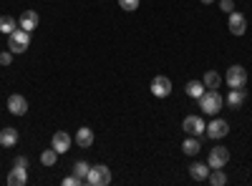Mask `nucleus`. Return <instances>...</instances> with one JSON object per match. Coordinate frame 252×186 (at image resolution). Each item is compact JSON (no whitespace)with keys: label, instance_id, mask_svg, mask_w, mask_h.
I'll list each match as a JSON object with an SVG mask.
<instances>
[{"label":"nucleus","instance_id":"obj_17","mask_svg":"<svg viewBox=\"0 0 252 186\" xmlns=\"http://www.w3.org/2000/svg\"><path fill=\"white\" fill-rule=\"evenodd\" d=\"M182 151H184L187 156H197V154L202 151L199 138H197V136H187V138H184V143H182Z\"/></svg>","mask_w":252,"mask_h":186},{"label":"nucleus","instance_id":"obj_16","mask_svg":"<svg viewBox=\"0 0 252 186\" xmlns=\"http://www.w3.org/2000/svg\"><path fill=\"white\" fill-rule=\"evenodd\" d=\"M245 98H247V91L245 88H232L227 93V106L229 108H240L242 103H245Z\"/></svg>","mask_w":252,"mask_h":186},{"label":"nucleus","instance_id":"obj_30","mask_svg":"<svg viewBox=\"0 0 252 186\" xmlns=\"http://www.w3.org/2000/svg\"><path fill=\"white\" fill-rule=\"evenodd\" d=\"M199 3H204V5H209V3H215V0H199Z\"/></svg>","mask_w":252,"mask_h":186},{"label":"nucleus","instance_id":"obj_11","mask_svg":"<svg viewBox=\"0 0 252 186\" xmlns=\"http://www.w3.org/2000/svg\"><path fill=\"white\" fill-rule=\"evenodd\" d=\"M38 23H40V15L35 10H23V15H20V20H18V26L23 30H28V33H33L38 28Z\"/></svg>","mask_w":252,"mask_h":186},{"label":"nucleus","instance_id":"obj_2","mask_svg":"<svg viewBox=\"0 0 252 186\" xmlns=\"http://www.w3.org/2000/svg\"><path fill=\"white\" fill-rule=\"evenodd\" d=\"M28 46H31V33H28V30L15 28V30L8 35V48H10V53H13V55L26 53V51H28Z\"/></svg>","mask_w":252,"mask_h":186},{"label":"nucleus","instance_id":"obj_25","mask_svg":"<svg viewBox=\"0 0 252 186\" xmlns=\"http://www.w3.org/2000/svg\"><path fill=\"white\" fill-rule=\"evenodd\" d=\"M119 8H124L126 13H134L139 8V0H119Z\"/></svg>","mask_w":252,"mask_h":186},{"label":"nucleus","instance_id":"obj_28","mask_svg":"<svg viewBox=\"0 0 252 186\" xmlns=\"http://www.w3.org/2000/svg\"><path fill=\"white\" fill-rule=\"evenodd\" d=\"M81 184H83V181H81L78 176H73V174H71V176H66V179H63V186H81Z\"/></svg>","mask_w":252,"mask_h":186},{"label":"nucleus","instance_id":"obj_15","mask_svg":"<svg viewBox=\"0 0 252 186\" xmlns=\"http://www.w3.org/2000/svg\"><path fill=\"white\" fill-rule=\"evenodd\" d=\"M8 184H10V186H26V184H28V169L13 166L10 174H8Z\"/></svg>","mask_w":252,"mask_h":186},{"label":"nucleus","instance_id":"obj_4","mask_svg":"<svg viewBox=\"0 0 252 186\" xmlns=\"http://www.w3.org/2000/svg\"><path fill=\"white\" fill-rule=\"evenodd\" d=\"M182 129H184L187 136H197V138H202V136L207 133V123H204L202 116H187V118L182 121Z\"/></svg>","mask_w":252,"mask_h":186},{"label":"nucleus","instance_id":"obj_8","mask_svg":"<svg viewBox=\"0 0 252 186\" xmlns=\"http://www.w3.org/2000/svg\"><path fill=\"white\" fill-rule=\"evenodd\" d=\"M227 28H229L232 35H245L247 33V18L242 13L232 10V13H229V20H227Z\"/></svg>","mask_w":252,"mask_h":186},{"label":"nucleus","instance_id":"obj_22","mask_svg":"<svg viewBox=\"0 0 252 186\" xmlns=\"http://www.w3.org/2000/svg\"><path fill=\"white\" fill-rule=\"evenodd\" d=\"M202 83H204L207 88H217V86L222 83V76H220L217 71H207L204 78H202Z\"/></svg>","mask_w":252,"mask_h":186},{"label":"nucleus","instance_id":"obj_13","mask_svg":"<svg viewBox=\"0 0 252 186\" xmlns=\"http://www.w3.org/2000/svg\"><path fill=\"white\" fill-rule=\"evenodd\" d=\"M18 129L13 126H5V129H0V146H5V149H13L15 143H18Z\"/></svg>","mask_w":252,"mask_h":186},{"label":"nucleus","instance_id":"obj_27","mask_svg":"<svg viewBox=\"0 0 252 186\" xmlns=\"http://www.w3.org/2000/svg\"><path fill=\"white\" fill-rule=\"evenodd\" d=\"M10 63H13V53H10V51H3V53H0V66L8 68Z\"/></svg>","mask_w":252,"mask_h":186},{"label":"nucleus","instance_id":"obj_19","mask_svg":"<svg viewBox=\"0 0 252 186\" xmlns=\"http://www.w3.org/2000/svg\"><path fill=\"white\" fill-rule=\"evenodd\" d=\"M184 91H187V96H189V98H199V96L207 91V86L202 83V80H189V83L184 86Z\"/></svg>","mask_w":252,"mask_h":186},{"label":"nucleus","instance_id":"obj_3","mask_svg":"<svg viewBox=\"0 0 252 186\" xmlns=\"http://www.w3.org/2000/svg\"><path fill=\"white\" fill-rule=\"evenodd\" d=\"M86 184L89 186H106L111 184V169L98 163V166H91L89 169V176H86Z\"/></svg>","mask_w":252,"mask_h":186},{"label":"nucleus","instance_id":"obj_24","mask_svg":"<svg viewBox=\"0 0 252 186\" xmlns=\"http://www.w3.org/2000/svg\"><path fill=\"white\" fill-rule=\"evenodd\" d=\"M56 161H58V151L53 146L40 154V163H43V166H56Z\"/></svg>","mask_w":252,"mask_h":186},{"label":"nucleus","instance_id":"obj_20","mask_svg":"<svg viewBox=\"0 0 252 186\" xmlns=\"http://www.w3.org/2000/svg\"><path fill=\"white\" fill-rule=\"evenodd\" d=\"M15 28H18V20H15L13 15H0V33L10 35Z\"/></svg>","mask_w":252,"mask_h":186},{"label":"nucleus","instance_id":"obj_6","mask_svg":"<svg viewBox=\"0 0 252 186\" xmlns=\"http://www.w3.org/2000/svg\"><path fill=\"white\" fill-rule=\"evenodd\" d=\"M227 161H229V151H227L224 146H215L212 151L207 154L209 169H224V166H227Z\"/></svg>","mask_w":252,"mask_h":186},{"label":"nucleus","instance_id":"obj_18","mask_svg":"<svg viewBox=\"0 0 252 186\" xmlns=\"http://www.w3.org/2000/svg\"><path fill=\"white\" fill-rule=\"evenodd\" d=\"M189 176H192L194 181H207V176H209V163H192L189 166Z\"/></svg>","mask_w":252,"mask_h":186},{"label":"nucleus","instance_id":"obj_26","mask_svg":"<svg viewBox=\"0 0 252 186\" xmlns=\"http://www.w3.org/2000/svg\"><path fill=\"white\" fill-rule=\"evenodd\" d=\"M220 10H222L224 15H229V13L235 10V3H232V0H220Z\"/></svg>","mask_w":252,"mask_h":186},{"label":"nucleus","instance_id":"obj_5","mask_svg":"<svg viewBox=\"0 0 252 186\" xmlns=\"http://www.w3.org/2000/svg\"><path fill=\"white\" fill-rule=\"evenodd\" d=\"M224 78H227V86L229 88H245L247 86V71L242 66H229Z\"/></svg>","mask_w":252,"mask_h":186},{"label":"nucleus","instance_id":"obj_23","mask_svg":"<svg viewBox=\"0 0 252 186\" xmlns=\"http://www.w3.org/2000/svg\"><path fill=\"white\" fill-rule=\"evenodd\" d=\"M89 169H91V163H86V161H76V163H73V176H78L83 184H86Z\"/></svg>","mask_w":252,"mask_h":186},{"label":"nucleus","instance_id":"obj_21","mask_svg":"<svg viewBox=\"0 0 252 186\" xmlns=\"http://www.w3.org/2000/svg\"><path fill=\"white\" fill-rule=\"evenodd\" d=\"M207 181L212 184V186H224V184H227V174H224L222 169H209Z\"/></svg>","mask_w":252,"mask_h":186},{"label":"nucleus","instance_id":"obj_14","mask_svg":"<svg viewBox=\"0 0 252 186\" xmlns=\"http://www.w3.org/2000/svg\"><path fill=\"white\" fill-rule=\"evenodd\" d=\"M76 143H78L81 149H91V146H94V129L81 126V129L76 131Z\"/></svg>","mask_w":252,"mask_h":186},{"label":"nucleus","instance_id":"obj_10","mask_svg":"<svg viewBox=\"0 0 252 186\" xmlns=\"http://www.w3.org/2000/svg\"><path fill=\"white\" fill-rule=\"evenodd\" d=\"M149 88H152V93H154L157 98H166V96L172 93V80L166 78V76H157V78L152 80Z\"/></svg>","mask_w":252,"mask_h":186},{"label":"nucleus","instance_id":"obj_12","mask_svg":"<svg viewBox=\"0 0 252 186\" xmlns=\"http://www.w3.org/2000/svg\"><path fill=\"white\" fill-rule=\"evenodd\" d=\"M71 141H73V138H71L66 131H56L53 138H51V146H53L58 154H66V151L71 149Z\"/></svg>","mask_w":252,"mask_h":186},{"label":"nucleus","instance_id":"obj_1","mask_svg":"<svg viewBox=\"0 0 252 186\" xmlns=\"http://www.w3.org/2000/svg\"><path fill=\"white\" fill-rule=\"evenodd\" d=\"M197 101H199V108H202L207 116H217V113L222 111V106H224V98L220 96L217 88H207Z\"/></svg>","mask_w":252,"mask_h":186},{"label":"nucleus","instance_id":"obj_29","mask_svg":"<svg viewBox=\"0 0 252 186\" xmlns=\"http://www.w3.org/2000/svg\"><path fill=\"white\" fill-rule=\"evenodd\" d=\"M13 166H20V169H28V159H26V156H15V161H13Z\"/></svg>","mask_w":252,"mask_h":186},{"label":"nucleus","instance_id":"obj_9","mask_svg":"<svg viewBox=\"0 0 252 186\" xmlns=\"http://www.w3.org/2000/svg\"><path fill=\"white\" fill-rule=\"evenodd\" d=\"M8 111H10L13 116H26V113H28V101H26V96H20V93L8 96Z\"/></svg>","mask_w":252,"mask_h":186},{"label":"nucleus","instance_id":"obj_7","mask_svg":"<svg viewBox=\"0 0 252 186\" xmlns=\"http://www.w3.org/2000/svg\"><path fill=\"white\" fill-rule=\"evenodd\" d=\"M229 133V123L224 121V118H212V121H209L207 123V136L209 138H215V141H220V138H224Z\"/></svg>","mask_w":252,"mask_h":186}]
</instances>
